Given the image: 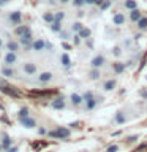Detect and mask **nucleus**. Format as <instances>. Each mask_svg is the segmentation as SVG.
<instances>
[{
	"mask_svg": "<svg viewBox=\"0 0 147 152\" xmlns=\"http://www.w3.org/2000/svg\"><path fill=\"white\" fill-rule=\"evenodd\" d=\"M123 68H125V65H114V70H116L117 73H122Z\"/></svg>",
	"mask_w": 147,
	"mask_h": 152,
	"instance_id": "35",
	"label": "nucleus"
},
{
	"mask_svg": "<svg viewBox=\"0 0 147 152\" xmlns=\"http://www.w3.org/2000/svg\"><path fill=\"white\" fill-rule=\"evenodd\" d=\"M28 32H32V30H30V28H28L27 26H17L16 28H14V33H16V35H19V37L27 35Z\"/></svg>",
	"mask_w": 147,
	"mask_h": 152,
	"instance_id": "6",
	"label": "nucleus"
},
{
	"mask_svg": "<svg viewBox=\"0 0 147 152\" xmlns=\"http://www.w3.org/2000/svg\"><path fill=\"white\" fill-rule=\"evenodd\" d=\"M85 100H84V97L82 95H79V94H73L71 95V103L74 104V106H79L81 103H84Z\"/></svg>",
	"mask_w": 147,
	"mask_h": 152,
	"instance_id": "8",
	"label": "nucleus"
},
{
	"mask_svg": "<svg viewBox=\"0 0 147 152\" xmlns=\"http://www.w3.org/2000/svg\"><path fill=\"white\" fill-rule=\"evenodd\" d=\"M142 95H144V98H147V90H144V92H142Z\"/></svg>",
	"mask_w": 147,
	"mask_h": 152,
	"instance_id": "47",
	"label": "nucleus"
},
{
	"mask_svg": "<svg viewBox=\"0 0 147 152\" xmlns=\"http://www.w3.org/2000/svg\"><path fill=\"white\" fill-rule=\"evenodd\" d=\"M81 28H82V24H81V22H74V24H73V30H74V32H79Z\"/></svg>",
	"mask_w": 147,
	"mask_h": 152,
	"instance_id": "32",
	"label": "nucleus"
},
{
	"mask_svg": "<svg viewBox=\"0 0 147 152\" xmlns=\"http://www.w3.org/2000/svg\"><path fill=\"white\" fill-rule=\"evenodd\" d=\"M90 78H92V79H98V78H100V73L95 70V71H92V73H90Z\"/></svg>",
	"mask_w": 147,
	"mask_h": 152,
	"instance_id": "37",
	"label": "nucleus"
},
{
	"mask_svg": "<svg viewBox=\"0 0 147 152\" xmlns=\"http://www.w3.org/2000/svg\"><path fill=\"white\" fill-rule=\"evenodd\" d=\"M49 136L57 138V140H65V138H68V136H70V130H68V128H65V127H59L57 130L51 132V133H49Z\"/></svg>",
	"mask_w": 147,
	"mask_h": 152,
	"instance_id": "1",
	"label": "nucleus"
},
{
	"mask_svg": "<svg viewBox=\"0 0 147 152\" xmlns=\"http://www.w3.org/2000/svg\"><path fill=\"white\" fill-rule=\"evenodd\" d=\"M27 116H28V109L27 108H22L21 111L17 113V117L19 119H24V117H27Z\"/></svg>",
	"mask_w": 147,
	"mask_h": 152,
	"instance_id": "27",
	"label": "nucleus"
},
{
	"mask_svg": "<svg viewBox=\"0 0 147 152\" xmlns=\"http://www.w3.org/2000/svg\"><path fill=\"white\" fill-rule=\"evenodd\" d=\"M138 140V136L135 135V136H130V138H128V141H136Z\"/></svg>",
	"mask_w": 147,
	"mask_h": 152,
	"instance_id": "43",
	"label": "nucleus"
},
{
	"mask_svg": "<svg viewBox=\"0 0 147 152\" xmlns=\"http://www.w3.org/2000/svg\"><path fill=\"white\" fill-rule=\"evenodd\" d=\"M82 97H84V100H90V98H93V97H92V94H90V92H87V94H84Z\"/></svg>",
	"mask_w": 147,
	"mask_h": 152,
	"instance_id": "39",
	"label": "nucleus"
},
{
	"mask_svg": "<svg viewBox=\"0 0 147 152\" xmlns=\"http://www.w3.org/2000/svg\"><path fill=\"white\" fill-rule=\"evenodd\" d=\"M79 37L81 38H89L90 37V30H89V28H81V30H79Z\"/></svg>",
	"mask_w": 147,
	"mask_h": 152,
	"instance_id": "24",
	"label": "nucleus"
},
{
	"mask_svg": "<svg viewBox=\"0 0 147 152\" xmlns=\"http://www.w3.org/2000/svg\"><path fill=\"white\" fill-rule=\"evenodd\" d=\"M7 2H8V0H0V5H5Z\"/></svg>",
	"mask_w": 147,
	"mask_h": 152,
	"instance_id": "46",
	"label": "nucleus"
},
{
	"mask_svg": "<svg viewBox=\"0 0 147 152\" xmlns=\"http://www.w3.org/2000/svg\"><path fill=\"white\" fill-rule=\"evenodd\" d=\"M0 92L7 94L9 97H19V92L13 90V87H9V86H0Z\"/></svg>",
	"mask_w": 147,
	"mask_h": 152,
	"instance_id": "4",
	"label": "nucleus"
},
{
	"mask_svg": "<svg viewBox=\"0 0 147 152\" xmlns=\"http://www.w3.org/2000/svg\"><path fill=\"white\" fill-rule=\"evenodd\" d=\"M60 2H62V3H68L70 0H60Z\"/></svg>",
	"mask_w": 147,
	"mask_h": 152,
	"instance_id": "48",
	"label": "nucleus"
},
{
	"mask_svg": "<svg viewBox=\"0 0 147 152\" xmlns=\"http://www.w3.org/2000/svg\"><path fill=\"white\" fill-rule=\"evenodd\" d=\"M109 7H111V2H109V0H106V2H103L101 5H100V8H101V10H108Z\"/></svg>",
	"mask_w": 147,
	"mask_h": 152,
	"instance_id": "33",
	"label": "nucleus"
},
{
	"mask_svg": "<svg viewBox=\"0 0 147 152\" xmlns=\"http://www.w3.org/2000/svg\"><path fill=\"white\" fill-rule=\"evenodd\" d=\"M2 147H3V146H2V144H0V149H2Z\"/></svg>",
	"mask_w": 147,
	"mask_h": 152,
	"instance_id": "50",
	"label": "nucleus"
},
{
	"mask_svg": "<svg viewBox=\"0 0 147 152\" xmlns=\"http://www.w3.org/2000/svg\"><path fill=\"white\" fill-rule=\"evenodd\" d=\"M120 133H122L120 130H119V132H114V133H112V136H119V135H120Z\"/></svg>",
	"mask_w": 147,
	"mask_h": 152,
	"instance_id": "45",
	"label": "nucleus"
},
{
	"mask_svg": "<svg viewBox=\"0 0 147 152\" xmlns=\"http://www.w3.org/2000/svg\"><path fill=\"white\" fill-rule=\"evenodd\" d=\"M73 3L76 5V7H81V5H84V3H85V0H74Z\"/></svg>",
	"mask_w": 147,
	"mask_h": 152,
	"instance_id": "38",
	"label": "nucleus"
},
{
	"mask_svg": "<svg viewBox=\"0 0 147 152\" xmlns=\"http://www.w3.org/2000/svg\"><path fill=\"white\" fill-rule=\"evenodd\" d=\"M116 122L117 124H125L127 122V117H125V114H123L122 111L116 114Z\"/></svg>",
	"mask_w": 147,
	"mask_h": 152,
	"instance_id": "18",
	"label": "nucleus"
},
{
	"mask_svg": "<svg viewBox=\"0 0 147 152\" xmlns=\"http://www.w3.org/2000/svg\"><path fill=\"white\" fill-rule=\"evenodd\" d=\"M24 73L25 75H35L36 73V66H35V64H25L24 65Z\"/></svg>",
	"mask_w": 147,
	"mask_h": 152,
	"instance_id": "7",
	"label": "nucleus"
},
{
	"mask_svg": "<svg viewBox=\"0 0 147 152\" xmlns=\"http://www.w3.org/2000/svg\"><path fill=\"white\" fill-rule=\"evenodd\" d=\"M85 102H87V104H85V108H87V109H93V108H97V100H95V98L85 100Z\"/></svg>",
	"mask_w": 147,
	"mask_h": 152,
	"instance_id": "20",
	"label": "nucleus"
},
{
	"mask_svg": "<svg viewBox=\"0 0 147 152\" xmlns=\"http://www.w3.org/2000/svg\"><path fill=\"white\" fill-rule=\"evenodd\" d=\"M52 94H57L55 89L52 90H30L28 95H32V97H43V95H52Z\"/></svg>",
	"mask_w": 147,
	"mask_h": 152,
	"instance_id": "3",
	"label": "nucleus"
},
{
	"mask_svg": "<svg viewBox=\"0 0 147 152\" xmlns=\"http://www.w3.org/2000/svg\"><path fill=\"white\" fill-rule=\"evenodd\" d=\"M21 18H22V14L19 11H13L11 14H9V21H11L13 24H16V26L21 22Z\"/></svg>",
	"mask_w": 147,
	"mask_h": 152,
	"instance_id": "9",
	"label": "nucleus"
},
{
	"mask_svg": "<svg viewBox=\"0 0 147 152\" xmlns=\"http://www.w3.org/2000/svg\"><path fill=\"white\" fill-rule=\"evenodd\" d=\"M51 79H52V73H49V71H44V73H41L40 78H38V81H40V83H49Z\"/></svg>",
	"mask_w": 147,
	"mask_h": 152,
	"instance_id": "10",
	"label": "nucleus"
},
{
	"mask_svg": "<svg viewBox=\"0 0 147 152\" xmlns=\"http://www.w3.org/2000/svg\"><path fill=\"white\" fill-rule=\"evenodd\" d=\"M8 49H9V51H13V52H14V51H17V49H19L17 43H14V41H9V43H8Z\"/></svg>",
	"mask_w": 147,
	"mask_h": 152,
	"instance_id": "29",
	"label": "nucleus"
},
{
	"mask_svg": "<svg viewBox=\"0 0 147 152\" xmlns=\"http://www.w3.org/2000/svg\"><path fill=\"white\" fill-rule=\"evenodd\" d=\"M138 27H139L141 30H144V28H147V18H141L139 21H138Z\"/></svg>",
	"mask_w": 147,
	"mask_h": 152,
	"instance_id": "23",
	"label": "nucleus"
},
{
	"mask_svg": "<svg viewBox=\"0 0 147 152\" xmlns=\"http://www.w3.org/2000/svg\"><path fill=\"white\" fill-rule=\"evenodd\" d=\"M30 43H32V32H28L27 35L21 37V45L27 46V45H30Z\"/></svg>",
	"mask_w": 147,
	"mask_h": 152,
	"instance_id": "13",
	"label": "nucleus"
},
{
	"mask_svg": "<svg viewBox=\"0 0 147 152\" xmlns=\"http://www.w3.org/2000/svg\"><path fill=\"white\" fill-rule=\"evenodd\" d=\"M5 152H17V147H9V149H7Z\"/></svg>",
	"mask_w": 147,
	"mask_h": 152,
	"instance_id": "41",
	"label": "nucleus"
},
{
	"mask_svg": "<svg viewBox=\"0 0 147 152\" xmlns=\"http://www.w3.org/2000/svg\"><path fill=\"white\" fill-rule=\"evenodd\" d=\"M38 133H40V135H46V128H40Z\"/></svg>",
	"mask_w": 147,
	"mask_h": 152,
	"instance_id": "42",
	"label": "nucleus"
},
{
	"mask_svg": "<svg viewBox=\"0 0 147 152\" xmlns=\"http://www.w3.org/2000/svg\"><path fill=\"white\" fill-rule=\"evenodd\" d=\"M123 21H125V18H123V14H120V13L114 16V24H116V26H122Z\"/></svg>",
	"mask_w": 147,
	"mask_h": 152,
	"instance_id": "17",
	"label": "nucleus"
},
{
	"mask_svg": "<svg viewBox=\"0 0 147 152\" xmlns=\"http://www.w3.org/2000/svg\"><path fill=\"white\" fill-rule=\"evenodd\" d=\"M44 46H46V43L43 41V40H36L35 43H33V49H35V51H41V49H44Z\"/></svg>",
	"mask_w": 147,
	"mask_h": 152,
	"instance_id": "14",
	"label": "nucleus"
},
{
	"mask_svg": "<svg viewBox=\"0 0 147 152\" xmlns=\"http://www.w3.org/2000/svg\"><path fill=\"white\" fill-rule=\"evenodd\" d=\"M62 65H63V66H70V57H68V54L62 56Z\"/></svg>",
	"mask_w": 147,
	"mask_h": 152,
	"instance_id": "28",
	"label": "nucleus"
},
{
	"mask_svg": "<svg viewBox=\"0 0 147 152\" xmlns=\"http://www.w3.org/2000/svg\"><path fill=\"white\" fill-rule=\"evenodd\" d=\"M0 48H2V40H0Z\"/></svg>",
	"mask_w": 147,
	"mask_h": 152,
	"instance_id": "49",
	"label": "nucleus"
},
{
	"mask_svg": "<svg viewBox=\"0 0 147 152\" xmlns=\"http://www.w3.org/2000/svg\"><path fill=\"white\" fill-rule=\"evenodd\" d=\"M52 108H55V109H63L65 108V102H63V100H55V102L54 103H52Z\"/></svg>",
	"mask_w": 147,
	"mask_h": 152,
	"instance_id": "19",
	"label": "nucleus"
},
{
	"mask_svg": "<svg viewBox=\"0 0 147 152\" xmlns=\"http://www.w3.org/2000/svg\"><path fill=\"white\" fill-rule=\"evenodd\" d=\"M19 122H21L25 128H33V127H36L35 119L30 117V116H27V117H24V119H19Z\"/></svg>",
	"mask_w": 147,
	"mask_h": 152,
	"instance_id": "2",
	"label": "nucleus"
},
{
	"mask_svg": "<svg viewBox=\"0 0 147 152\" xmlns=\"http://www.w3.org/2000/svg\"><path fill=\"white\" fill-rule=\"evenodd\" d=\"M144 149H147V144H142V146H139L136 149V152H141V151H144Z\"/></svg>",
	"mask_w": 147,
	"mask_h": 152,
	"instance_id": "40",
	"label": "nucleus"
},
{
	"mask_svg": "<svg viewBox=\"0 0 147 152\" xmlns=\"http://www.w3.org/2000/svg\"><path fill=\"white\" fill-rule=\"evenodd\" d=\"M43 19H44L46 22H54V21H55V14L47 13V14H44V18H43Z\"/></svg>",
	"mask_w": 147,
	"mask_h": 152,
	"instance_id": "25",
	"label": "nucleus"
},
{
	"mask_svg": "<svg viewBox=\"0 0 147 152\" xmlns=\"http://www.w3.org/2000/svg\"><path fill=\"white\" fill-rule=\"evenodd\" d=\"M17 62V56L14 54L13 51H9L7 56H5V65H13V64H16Z\"/></svg>",
	"mask_w": 147,
	"mask_h": 152,
	"instance_id": "5",
	"label": "nucleus"
},
{
	"mask_svg": "<svg viewBox=\"0 0 147 152\" xmlns=\"http://www.w3.org/2000/svg\"><path fill=\"white\" fill-rule=\"evenodd\" d=\"M117 151H119V146H116V144H114V146H109L108 149H106V152H117Z\"/></svg>",
	"mask_w": 147,
	"mask_h": 152,
	"instance_id": "34",
	"label": "nucleus"
},
{
	"mask_svg": "<svg viewBox=\"0 0 147 152\" xmlns=\"http://www.w3.org/2000/svg\"><path fill=\"white\" fill-rule=\"evenodd\" d=\"M104 64V57L103 56H97L95 59L92 60V66H95V68H98V66H101Z\"/></svg>",
	"mask_w": 147,
	"mask_h": 152,
	"instance_id": "12",
	"label": "nucleus"
},
{
	"mask_svg": "<svg viewBox=\"0 0 147 152\" xmlns=\"http://www.w3.org/2000/svg\"><path fill=\"white\" fill-rule=\"evenodd\" d=\"M2 73H3V76H13V71L9 68H7V66H3V68H2Z\"/></svg>",
	"mask_w": 147,
	"mask_h": 152,
	"instance_id": "30",
	"label": "nucleus"
},
{
	"mask_svg": "<svg viewBox=\"0 0 147 152\" xmlns=\"http://www.w3.org/2000/svg\"><path fill=\"white\" fill-rule=\"evenodd\" d=\"M103 87H104V90H108V92H109V90H112L114 87H116V81H114V79L106 81V83L103 84Z\"/></svg>",
	"mask_w": 147,
	"mask_h": 152,
	"instance_id": "15",
	"label": "nucleus"
},
{
	"mask_svg": "<svg viewBox=\"0 0 147 152\" xmlns=\"http://www.w3.org/2000/svg\"><path fill=\"white\" fill-rule=\"evenodd\" d=\"M51 30L52 32H60L62 30V26H60V21H54L51 26Z\"/></svg>",
	"mask_w": 147,
	"mask_h": 152,
	"instance_id": "22",
	"label": "nucleus"
},
{
	"mask_svg": "<svg viewBox=\"0 0 147 152\" xmlns=\"http://www.w3.org/2000/svg\"><path fill=\"white\" fill-rule=\"evenodd\" d=\"M104 2V0H85V3H89V5H101Z\"/></svg>",
	"mask_w": 147,
	"mask_h": 152,
	"instance_id": "31",
	"label": "nucleus"
},
{
	"mask_svg": "<svg viewBox=\"0 0 147 152\" xmlns=\"http://www.w3.org/2000/svg\"><path fill=\"white\" fill-rule=\"evenodd\" d=\"M47 146V142L46 141H36V142H32V149L35 151V152H38L40 149H43V147H46Z\"/></svg>",
	"mask_w": 147,
	"mask_h": 152,
	"instance_id": "11",
	"label": "nucleus"
},
{
	"mask_svg": "<svg viewBox=\"0 0 147 152\" xmlns=\"http://www.w3.org/2000/svg\"><path fill=\"white\" fill-rule=\"evenodd\" d=\"M62 46H63L65 49H70V45H66V43H62Z\"/></svg>",
	"mask_w": 147,
	"mask_h": 152,
	"instance_id": "44",
	"label": "nucleus"
},
{
	"mask_svg": "<svg viewBox=\"0 0 147 152\" xmlns=\"http://www.w3.org/2000/svg\"><path fill=\"white\" fill-rule=\"evenodd\" d=\"M63 16H65V13L63 11H59L55 14V21H62V19H63Z\"/></svg>",
	"mask_w": 147,
	"mask_h": 152,
	"instance_id": "36",
	"label": "nucleus"
},
{
	"mask_svg": "<svg viewBox=\"0 0 147 152\" xmlns=\"http://www.w3.org/2000/svg\"><path fill=\"white\" fill-rule=\"evenodd\" d=\"M130 19H131V21H139V19H141V13H139V10H131V13H130Z\"/></svg>",
	"mask_w": 147,
	"mask_h": 152,
	"instance_id": "16",
	"label": "nucleus"
},
{
	"mask_svg": "<svg viewBox=\"0 0 147 152\" xmlns=\"http://www.w3.org/2000/svg\"><path fill=\"white\" fill-rule=\"evenodd\" d=\"M125 7H127L128 10H136V2H135V0H127V2H125Z\"/></svg>",
	"mask_w": 147,
	"mask_h": 152,
	"instance_id": "26",
	"label": "nucleus"
},
{
	"mask_svg": "<svg viewBox=\"0 0 147 152\" xmlns=\"http://www.w3.org/2000/svg\"><path fill=\"white\" fill-rule=\"evenodd\" d=\"M2 146H3V149H5V151L11 147V140H9V136H3V142H2Z\"/></svg>",
	"mask_w": 147,
	"mask_h": 152,
	"instance_id": "21",
	"label": "nucleus"
}]
</instances>
